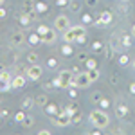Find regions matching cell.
<instances>
[{
    "label": "cell",
    "instance_id": "1",
    "mask_svg": "<svg viewBox=\"0 0 135 135\" xmlns=\"http://www.w3.org/2000/svg\"><path fill=\"white\" fill-rule=\"evenodd\" d=\"M86 32H85V27L81 25H76V27H69L67 31H63V40L65 43H72V42H78V43H85V38Z\"/></svg>",
    "mask_w": 135,
    "mask_h": 135
},
{
    "label": "cell",
    "instance_id": "2",
    "mask_svg": "<svg viewBox=\"0 0 135 135\" xmlns=\"http://www.w3.org/2000/svg\"><path fill=\"white\" fill-rule=\"evenodd\" d=\"M88 121H90L95 128H99V130H103V128H106V126L110 124V117H108V114L103 112V110H94V112H90Z\"/></svg>",
    "mask_w": 135,
    "mask_h": 135
},
{
    "label": "cell",
    "instance_id": "3",
    "mask_svg": "<svg viewBox=\"0 0 135 135\" xmlns=\"http://www.w3.org/2000/svg\"><path fill=\"white\" fill-rule=\"evenodd\" d=\"M88 85H92V79L88 78V72L78 74L76 78H72V81H70V86H76V88H86Z\"/></svg>",
    "mask_w": 135,
    "mask_h": 135
},
{
    "label": "cell",
    "instance_id": "4",
    "mask_svg": "<svg viewBox=\"0 0 135 135\" xmlns=\"http://www.w3.org/2000/svg\"><path fill=\"white\" fill-rule=\"evenodd\" d=\"M52 124L56 126H69L72 124V117L69 114H65V112H60V114L52 115Z\"/></svg>",
    "mask_w": 135,
    "mask_h": 135
},
{
    "label": "cell",
    "instance_id": "5",
    "mask_svg": "<svg viewBox=\"0 0 135 135\" xmlns=\"http://www.w3.org/2000/svg\"><path fill=\"white\" fill-rule=\"evenodd\" d=\"M70 27V20H69V16H65V15H60L56 20H54V29L56 31H67Z\"/></svg>",
    "mask_w": 135,
    "mask_h": 135
},
{
    "label": "cell",
    "instance_id": "6",
    "mask_svg": "<svg viewBox=\"0 0 135 135\" xmlns=\"http://www.w3.org/2000/svg\"><path fill=\"white\" fill-rule=\"evenodd\" d=\"M40 76H42V67L40 65H31L29 69H27V78L32 79V81H36V79H40Z\"/></svg>",
    "mask_w": 135,
    "mask_h": 135
},
{
    "label": "cell",
    "instance_id": "7",
    "mask_svg": "<svg viewBox=\"0 0 135 135\" xmlns=\"http://www.w3.org/2000/svg\"><path fill=\"white\" fill-rule=\"evenodd\" d=\"M56 40H58V38H56V32H54V29H47V32L42 36V42L47 43V45H52Z\"/></svg>",
    "mask_w": 135,
    "mask_h": 135
},
{
    "label": "cell",
    "instance_id": "8",
    "mask_svg": "<svg viewBox=\"0 0 135 135\" xmlns=\"http://www.w3.org/2000/svg\"><path fill=\"white\" fill-rule=\"evenodd\" d=\"M106 23H112V13L110 11H103L99 20L95 22V25H106Z\"/></svg>",
    "mask_w": 135,
    "mask_h": 135
},
{
    "label": "cell",
    "instance_id": "9",
    "mask_svg": "<svg viewBox=\"0 0 135 135\" xmlns=\"http://www.w3.org/2000/svg\"><path fill=\"white\" fill-rule=\"evenodd\" d=\"M23 85H25V78L23 76H16V78L11 79V86L13 88H22Z\"/></svg>",
    "mask_w": 135,
    "mask_h": 135
},
{
    "label": "cell",
    "instance_id": "10",
    "mask_svg": "<svg viewBox=\"0 0 135 135\" xmlns=\"http://www.w3.org/2000/svg\"><path fill=\"white\" fill-rule=\"evenodd\" d=\"M23 40H25V36H23L22 32H15L13 38H11V43H13V45H22Z\"/></svg>",
    "mask_w": 135,
    "mask_h": 135
},
{
    "label": "cell",
    "instance_id": "11",
    "mask_svg": "<svg viewBox=\"0 0 135 135\" xmlns=\"http://www.w3.org/2000/svg\"><path fill=\"white\" fill-rule=\"evenodd\" d=\"M115 115H117L119 119H124L126 115H128V108H126L124 104H119V106H117V110H115Z\"/></svg>",
    "mask_w": 135,
    "mask_h": 135
},
{
    "label": "cell",
    "instance_id": "12",
    "mask_svg": "<svg viewBox=\"0 0 135 135\" xmlns=\"http://www.w3.org/2000/svg\"><path fill=\"white\" fill-rule=\"evenodd\" d=\"M45 112H47L49 115H56V114H60L58 106H56V104H52V103H49L47 106H45Z\"/></svg>",
    "mask_w": 135,
    "mask_h": 135
},
{
    "label": "cell",
    "instance_id": "13",
    "mask_svg": "<svg viewBox=\"0 0 135 135\" xmlns=\"http://www.w3.org/2000/svg\"><path fill=\"white\" fill-rule=\"evenodd\" d=\"M86 72H88V78L92 79V83H94V81H97V79H99V70H97V67H95V69H88Z\"/></svg>",
    "mask_w": 135,
    "mask_h": 135
},
{
    "label": "cell",
    "instance_id": "14",
    "mask_svg": "<svg viewBox=\"0 0 135 135\" xmlns=\"http://www.w3.org/2000/svg\"><path fill=\"white\" fill-rule=\"evenodd\" d=\"M34 103L38 104V106H43V108H45V106L49 104V101H47V95H38V97L34 99Z\"/></svg>",
    "mask_w": 135,
    "mask_h": 135
},
{
    "label": "cell",
    "instance_id": "15",
    "mask_svg": "<svg viewBox=\"0 0 135 135\" xmlns=\"http://www.w3.org/2000/svg\"><path fill=\"white\" fill-rule=\"evenodd\" d=\"M9 88H13V86H11V81L0 79V92H6V90H9Z\"/></svg>",
    "mask_w": 135,
    "mask_h": 135
},
{
    "label": "cell",
    "instance_id": "16",
    "mask_svg": "<svg viewBox=\"0 0 135 135\" xmlns=\"http://www.w3.org/2000/svg\"><path fill=\"white\" fill-rule=\"evenodd\" d=\"M40 42H42V36L38 32H34V34L29 36V43H32V45H36V43H40Z\"/></svg>",
    "mask_w": 135,
    "mask_h": 135
},
{
    "label": "cell",
    "instance_id": "17",
    "mask_svg": "<svg viewBox=\"0 0 135 135\" xmlns=\"http://www.w3.org/2000/svg\"><path fill=\"white\" fill-rule=\"evenodd\" d=\"M72 47H70V43H65V45H63L61 47V54L63 56H70V54H72Z\"/></svg>",
    "mask_w": 135,
    "mask_h": 135
},
{
    "label": "cell",
    "instance_id": "18",
    "mask_svg": "<svg viewBox=\"0 0 135 135\" xmlns=\"http://www.w3.org/2000/svg\"><path fill=\"white\" fill-rule=\"evenodd\" d=\"M27 61L31 63V65H34V63L38 61V54H36V52H29V54H27Z\"/></svg>",
    "mask_w": 135,
    "mask_h": 135
},
{
    "label": "cell",
    "instance_id": "19",
    "mask_svg": "<svg viewBox=\"0 0 135 135\" xmlns=\"http://www.w3.org/2000/svg\"><path fill=\"white\" fill-rule=\"evenodd\" d=\"M25 117H27V115L23 114V112H18V114L15 115V121H16V123H23V121H25Z\"/></svg>",
    "mask_w": 135,
    "mask_h": 135
},
{
    "label": "cell",
    "instance_id": "20",
    "mask_svg": "<svg viewBox=\"0 0 135 135\" xmlns=\"http://www.w3.org/2000/svg\"><path fill=\"white\" fill-rule=\"evenodd\" d=\"M29 22H31V18H29L27 15H22L20 16V23L22 25H29Z\"/></svg>",
    "mask_w": 135,
    "mask_h": 135
},
{
    "label": "cell",
    "instance_id": "21",
    "mask_svg": "<svg viewBox=\"0 0 135 135\" xmlns=\"http://www.w3.org/2000/svg\"><path fill=\"white\" fill-rule=\"evenodd\" d=\"M32 123H34V121H32V117H29V115H27V117H25V121H23L22 124L25 126V128H31V126H32Z\"/></svg>",
    "mask_w": 135,
    "mask_h": 135
},
{
    "label": "cell",
    "instance_id": "22",
    "mask_svg": "<svg viewBox=\"0 0 135 135\" xmlns=\"http://www.w3.org/2000/svg\"><path fill=\"white\" fill-rule=\"evenodd\" d=\"M79 6H81V4H79L78 0H70V9L72 11H79Z\"/></svg>",
    "mask_w": 135,
    "mask_h": 135
},
{
    "label": "cell",
    "instance_id": "23",
    "mask_svg": "<svg viewBox=\"0 0 135 135\" xmlns=\"http://www.w3.org/2000/svg\"><path fill=\"white\" fill-rule=\"evenodd\" d=\"M0 79H6V81H11V74L6 72V70H2L0 72Z\"/></svg>",
    "mask_w": 135,
    "mask_h": 135
},
{
    "label": "cell",
    "instance_id": "24",
    "mask_svg": "<svg viewBox=\"0 0 135 135\" xmlns=\"http://www.w3.org/2000/svg\"><path fill=\"white\" fill-rule=\"evenodd\" d=\"M79 121H81V115H79V114H78V112H76V114L72 115V124H78Z\"/></svg>",
    "mask_w": 135,
    "mask_h": 135
},
{
    "label": "cell",
    "instance_id": "25",
    "mask_svg": "<svg viewBox=\"0 0 135 135\" xmlns=\"http://www.w3.org/2000/svg\"><path fill=\"white\" fill-rule=\"evenodd\" d=\"M47 29H49V27H45V25H40V27H38V34H40V36H43V34H45V32H47Z\"/></svg>",
    "mask_w": 135,
    "mask_h": 135
},
{
    "label": "cell",
    "instance_id": "26",
    "mask_svg": "<svg viewBox=\"0 0 135 135\" xmlns=\"http://www.w3.org/2000/svg\"><path fill=\"white\" fill-rule=\"evenodd\" d=\"M128 61H130V60H128V56H126V54H123V56L119 58V63H121V65H126Z\"/></svg>",
    "mask_w": 135,
    "mask_h": 135
},
{
    "label": "cell",
    "instance_id": "27",
    "mask_svg": "<svg viewBox=\"0 0 135 135\" xmlns=\"http://www.w3.org/2000/svg\"><path fill=\"white\" fill-rule=\"evenodd\" d=\"M86 69H95V60H88L86 61Z\"/></svg>",
    "mask_w": 135,
    "mask_h": 135
},
{
    "label": "cell",
    "instance_id": "28",
    "mask_svg": "<svg viewBox=\"0 0 135 135\" xmlns=\"http://www.w3.org/2000/svg\"><path fill=\"white\" fill-rule=\"evenodd\" d=\"M99 103H101L103 108H108V106H110V101H108V99H99Z\"/></svg>",
    "mask_w": 135,
    "mask_h": 135
},
{
    "label": "cell",
    "instance_id": "29",
    "mask_svg": "<svg viewBox=\"0 0 135 135\" xmlns=\"http://www.w3.org/2000/svg\"><path fill=\"white\" fill-rule=\"evenodd\" d=\"M49 67H51V69H54V67H56V65H58V61H56V60H54V58H51V60H49Z\"/></svg>",
    "mask_w": 135,
    "mask_h": 135
},
{
    "label": "cell",
    "instance_id": "30",
    "mask_svg": "<svg viewBox=\"0 0 135 135\" xmlns=\"http://www.w3.org/2000/svg\"><path fill=\"white\" fill-rule=\"evenodd\" d=\"M36 9L40 11V13H43V11H47V7H45V4H38V6H36Z\"/></svg>",
    "mask_w": 135,
    "mask_h": 135
},
{
    "label": "cell",
    "instance_id": "31",
    "mask_svg": "<svg viewBox=\"0 0 135 135\" xmlns=\"http://www.w3.org/2000/svg\"><path fill=\"white\" fill-rule=\"evenodd\" d=\"M86 6H88V7H94V6H97V0H86Z\"/></svg>",
    "mask_w": 135,
    "mask_h": 135
},
{
    "label": "cell",
    "instance_id": "32",
    "mask_svg": "<svg viewBox=\"0 0 135 135\" xmlns=\"http://www.w3.org/2000/svg\"><path fill=\"white\" fill-rule=\"evenodd\" d=\"M31 99H25V101H23V103H22V106H23V108H29V106H31Z\"/></svg>",
    "mask_w": 135,
    "mask_h": 135
},
{
    "label": "cell",
    "instance_id": "33",
    "mask_svg": "<svg viewBox=\"0 0 135 135\" xmlns=\"http://www.w3.org/2000/svg\"><path fill=\"white\" fill-rule=\"evenodd\" d=\"M123 43H124V45H130V43H132V40H130L128 36H124V38H123Z\"/></svg>",
    "mask_w": 135,
    "mask_h": 135
},
{
    "label": "cell",
    "instance_id": "34",
    "mask_svg": "<svg viewBox=\"0 0 135 135\" xmlns=\"http://www.w3.org/2000/svg\"><path fill=\"white\" fill-rule=\"evenodd\" d=\"M99 99H101V95H99V94H94V97H92V101H99Z\"/></svg>",
    "mask_w": 135,
    "mask_h": 135
},
{
    "label": "cell",
    "instance_id": "35",
    "mask_svg": "<svg viewBox=\"0 0 135 135\" xmlns=\"http://www.w3.org/2000/svg\"><path fill=\"white\" fill-rule=\"evenodd\" d=\"M6 15H7L6 9H0V18H6Z\"/></svg>",
    "mask_w": 135,
    "mask_h": 135
},
{
    "label": "cell",
    "instance_id": "36",
    "mask_svg": "<svg viewBox=\"0 0 135 135\" xmlns=\"http://www.w3.org/2000/svg\"><path fill=\"white\" fill-rule=\"evenodd\" d=\"M49 133H51L49 130H40V135H49Z\"/></svg>",
    "mask_w": 135,
    "mask_h": 135
},
{
    "label": "cell",
    "instance_id": "37",
    "mask_svg": "<svg viewBox=\"0 0 135 135\" xmlns=\"http://www.w3.org/2000/svg\"><path fill=\"white\" fill-rule=\"evenodd\" d=\"M130 92H132V94H135V83H132V85H130Z\"/></svg>",
    "mask_w": 135,
    "mask_h": 135
},
{
    "label": "cell",
    "instance_id": "38",
    "mask_svg": "<svg viewBox=\"0 0 135 135\" xmlns=\"http://www.w3.org/2000/svg\"><path fill=\"white\" fill-rule=\"evenodd\" d=\"M132 34L135 36V23H133V27H132Z\"/></svg>",
    "mask_w": 135,
    "mask_h": 135
},
{
    "label": "cell",
    "instance_id": "39",
    "mask_svg": "<svg viewBox=\"0 0 135 135\" xmlns=\"http://www.w3.org/2000/svg\"><path fill=\"white\" fill-rule=\"evenodd\" d=\"M133 70H135V60H133Z\"/></svg>",
    "mask_w": 135,
    "mask_h": 135
},
{
    "label": "cell",
    "instance_id": "40",
    "mask_svg": "<svg viewBox=\"0 0 135 135\" xmlns=\"http://www.w3.org/2000/svg\"><path fill=\"white\" fill-rule=\"evenodd\" d=\"M121 2H130V0H121Z\"/></svg>",
    "mask_w": 135,
    "mask_h": 135
},
{
    "label": "cell",
    "instance_id": "41",
    "mask_svg": "<svg viewBox=\"0 0 135 135\" xmlns=\"http://www.w3.org/2000/svg\"><path fill=\"white\" fill-rule=\"evenodd\" d=\"M0 4H4V0H0Z\"/></svg>",
    "mask_w": 135,
    "mask_h": 135
}]
</instances>
